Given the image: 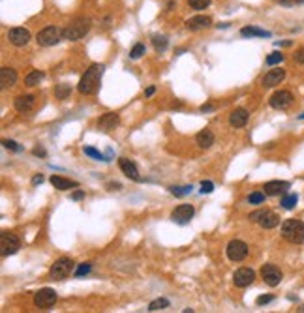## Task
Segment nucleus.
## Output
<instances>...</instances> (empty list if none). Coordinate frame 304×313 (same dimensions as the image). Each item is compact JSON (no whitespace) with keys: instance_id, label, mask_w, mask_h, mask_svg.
<instances>
[{"instance_id":"obj_1","label":"nucleus","mask_w":304,"mask_h":313,"mask_svg":"<svg viewBox=\"0 0 304 313\" xmlns=\"http://www.w3.org/2000/svg\"><path fill=\"white\" fill-rule=\"evenodd\" d=\"M103 70H105V66H103V64H92V66L85 72V75L81 77L77 90H79L81 94H86V96L94 94V92L98 90V86H100V81H101V73H103Z\"/></svg>"},{"instance_id":"obj_2","label":"nucleus","mask_w":304,"mask_h":313,"mask_svg":"<svg viewBox=\"0 0 304 313\" xmlns=\"http://www.w3.org/2000/svg\"><path fill=\"white\" fill-rule=\"evenodd\" d=\"M90 28H92V21L88 17H77V19H73L72 23L62 30V39L77 41V39L85 38Z\"/></svg>"},{"instance_id":"obj_3","label":"nucleus","mask_w":304,"mask_h":313,"mask_svg":"<svg viewBox=\"0 0 304 313\" xmlns=\"http://www.w3.org/2000/svg\"><path fill=\"white\" fill-rule=\"evenodd\" d=\"M282 236L291 244H304V221L285 219L282 223Z\"/></svg>"},{"instance_id":"obj_4","label":"nucleus","mask_w":304,"mask_h":313,"mask_svg":"<svg viewBox=\"0 0 304 313\" xmlns=\"http://www.w3.org/2000/svg\"><path fill=\"white\" fill-rule=\"evenodd\" d=\"M73 268H75V263H73L70 257H61V259H57L51 268H49V276L53 277V279H66V277H70L73 274Z\"/></svg>"},{"instance_id":"obj_5","label":"nucleus","mask_w":304,"mask_h":313,"mask_svg":"<svg viewBox=\"0 0 304 313\" xmlns=\"http://www.w3.org/2000/svg\"><path fill=\"white\" fill-rule=\"evenodd\" d=\"M61 39H62V30L59 26H45L43 30L38 32L36 36L38 45H41V47H53V45H57Z\"/></svg>"},{"instance_id":"obj_6","label":"nucleus","mask_w":304,"mask_h":313,"mask_svg":"<svg viewBox=\"0 0 304 313\" xmlns=\"http://www.w3.org/2000/svg\"><path fill=\"white\" fill-rule=\"evenodd\" d=\"M248 219H252V221H257L263 229H274L278 223H280V216L278 214H274V212H270V210H257V212H252Z\"/></svg>"},{"instance_id":"obj_7","label":"nucleus","mask_w":304,"mask_h":313,"mask_svg":"<svg viewBox=\"0 0 304 313\" xmlns=\"http://www.w3.org/2000/svg\"><path fill=\"white\" fill-rule=\"evenodd\" d=\"M21 250V242L17 238V235H13V233H2L0 235V252L4 257H8V255H15V253Z\"/></svg>"},{"instance_id":"obj_8","label":"nucleus","mask_w":304,"mask_h":313,"mask_svg":"<svg viewBox=\"0 0 304 313\" xmlns=\"http://www.w3.org/2000/svg\"><path fill=\"white\" fill-rule=\"evenodd\" d=\"M225 253H227V259L233 261V263H241L248 257V244L243 240H231L225 248Z\"/></svg>"},{"instance_id":"obj_9","label":"nucleus","mask_w":304,"mask_h":313,"mask_svg":"<svg viewBox=\"0 0 304 313\" xmlns=\"http://www.w3.org/2000/svg\"><path fill=\"white\" fill-rule=\"evenodd\" d=\"M261 277H263V281L267 283L268 287H276V285H280L284 274H282V270L276 265L268 263V265H263V268H261Z\"/></svg>"},{"instance_id":"obj_10","label":"nucleus","mask_w":304,"mask_h":313,"mask_svg":"<svg viewBox=\"0 0 304 313\" xmlns=\"http://www.w3.org/2000/svg\"><path fill=\"white\" fill-rule=\"evenodd\" d=\"M293 94L289 90H278V92H274L270 99H268V103H270V107L272 109H278V111H284V109H287L289 105L293 103Z\"/></svg>"},{"instance_id":"obj_11","label":"nucleus","mask_w":304,"mask_h":313,"mask_svg":"<svg viewBox=\"0 0 304 313\" xmlns=\"http://www.w3.org/2000/svg\"><path fill=\"white\" fill-rule=\"evenodd\" d=\"M8 39L15 47H24L30 41V32L26 28H23V26H15V28L8 30Z\"/></svg>"},{"instance_id":"obj_12","label":"nucleus","mask_w":304,"mask_h":313,"mask_svg":"<svg viewBox=\"0 0 304 313\" xmlns=\"http://www.w3.org/2000/svg\"><path fill=\"white\" fill-rule=\"evenodd\" d=\"M195 214V208L192 205H179L175 210H173V214H171V219L175 221V223H179V225H186Z\"/></svg>"},{"instance_id":"obj_13","label":"nucleus","mask_w":304,"mask_h":313,"mask_svg":"<svg viewBox=\"0 0 304 313\" xmlns=\"http://www.w3.org/2000/svg\"><path fill=\"white\" fill-rule=\"evenodd\" d=\"M55 302H57V291L55 289L43 287L34 294V304L38 308H51Z\"/></svg>"},{"instance_id":"obj_14","label":"nucleus","mask_w":304,"mask_h":313,"mask_svg":"<svg viewBox=\"0 0 304 313\" xmlns=\"http://www.w3.org/2000/svg\"><path fill=\"white\" fill-rule=\"evenodd\" d=\"M254 279H256V272L252 270V268H239L235 274H233V283L237 285V287H248V285H252L254 283Z\"/></svg>"},{"instance_id":"obj_15","label":"nucleus","mask_w":304,"mask_h":313,"mask_svg":"<svg viewBox=\"0 0 304 313\" xmlns=\"http://www.w3.org/2000/svg\"><path fill=\"white\" fill-rule=\"evenodd\" d=\"M284 79H285V70L274 68V70H268V72L265 73V77L261 79V84H263L265 88H272V86L280 84Z\"/></svg>"},{"instance_id":"obj_16","label":"nucleus","mask_w":304,"mask_h":313,"mask_svg":"<svg viewBox=\"0 0 304 313\" xmlns=\"http://www.w3.org/2000/svg\"><path fill=\"white\" fill-rule=\"evenodd\" d=\"M119 167H121V171L130 178V180L134 182H141L143 178H141V175H139V171H137V167H135V163L132 161V159H128V157H119Z\"/></svg>"},{"instance_id":"obj_17","label":"nucleus","mask_w":304,"mask_h":313,"mask_svg":"<svg viewBox=\"0 0 304 313\" xmlns=\"http://www.w3.org/2000/svg\"><path fill=\"white\" fill-rule=\"evenodd\" d=\"M263 190L267 193L268 197H276V195H282L289 190V182H284V180H270L263 186Z\"/></svg>"},{"instance_id":"obj_18","label":"nucleus","mask_w":304,"mask_h":313,"mask_svg":"<svg viewBox=\"0 0 304 313\" xmlns=\"http://www.w3.org/2000/svg\"><path fill=\"white\" fill-rule=\"evenodd\" d=\"M34 103H36V96H32V94H21V96L15 98V101H13V105H15V109H17L19 113L32 111V109H34Z\"/></svg>"},{"instance_id":"obj_19","label":"nucleus","mask_w":304,"mask_h":313,"mask_svg":"<svg viewBox=\"0 0 304 313\" xmlns=\"http://www.w3.org/2000/svg\"><path fill=\"white\" fill-rule=\"evenodd\" d=\"M210 24H212V19H210V17H207V15H195V17H192V19L186 21V28L192 30V32H195V30L208 28Z\"/></svg>"},{"instance_id":"obj_20","label":"nucleus","mask_w":304,"mask_h":313,"mask_svg":"<svg viewBox=\"0 0 304 313\" xmlns=\"http://www.w3.org/2000/svg\"><path fill=\"white\" fill-rule=\"evenodd\" d=\"M248 118H250V113L246 109H235L231 115H229V124L233 128H244L248 124Z\"/></svg>"},{"instance_id":"obj_21","label":"nucleus","mask_w":304,"mask_h":313,"mask_svg":"<svg viewBox=\"0 0 304 313\" xmlns=\"http://www.w3.org/2000/svg\"><path fill=\"white\" fill-rule=\"evenodd\" d=\"M15 83H17V72H15L13 68L4 66V68L0 70V86H2V88H10V86H13Z\"/></svg>"},{"instance_id":"obj_22","label":"nucleus","mask_w":304,"mask_h":313,"mask_svg":"<svg viewBox=\"0 0 304 313\" xmlns=\"http://www.w3.org/2000/svg\"><path fill=\"white\" fill-rule=\"evenodd\" d=\"M119 122H121V118H119L117 113H105V115L98 120V126H100L101 130L109 132V130H115V128L119 126Z\"/></svg>"},{"instance_id":"obj_23","label":"nucleus","mask_w":304,"mask_h":313,"mask_svg":"<svg viewBox=\"0 0 304 313\" xmlns=\"http://www.w3.org/2000/svg\"><path fill=\"white\" fill-rule=\"evenodd\" d=\"M51 184H53L55 190H59V192H66V190H72V188H77V186H79L77 182L70 180V178H64L61 175H53V176H51Z\"/></svg>"},{"instance_id":"obj_24","label":"nucleus","mask_w":304,"mask_h":313,"mask_svg":"<svg viewBox=\"0 0 304 313\" xmlns=\"http://www.w3.org/2000/svg\"><path fill=\"white\" fill-rule=\"evenodd\" d=\"M195 143L199 148H210L214 145V133L210 130H201V132L195 135Z\"/></svg>"},{"instance_id":"obj_25","label":"nucleus","mask_w":304,"mask_h":313,"mask_svg":"<svg viewBox=\"0 0 304 313\" xmlns=\"http://www.w3.org/2000/svg\"><path fill=\"white\" fill-rule=\"evenodd\" d=\"M241 36H244V38H270V32H268V30H263V28H257V26H244V28H241Z\"/></svg>"},{"instance_id":"obj_26","label":"nucleus","mask_w":304,"mask_h":313,"mask_svg":"<svg viewBox=\"0 0 304 313\" xmlns=\"http://www.w3.org/2000/svg\"><path fill=\"white\" fill-rule=\"evenodd\" d=\"M43 77H45L43 72H40V70H32V72L24 77V84H26V86H36V84L41 83V79H43Z\"/></svg>"},{"instance_id":"obj_27","label":"nucleus","mask_w":304,"mask_h":313,"mask_svg":"<svg viewBox=\"0 0 304 313\" xmlns=\"http://www.w3.org/2000/svg\"><path fill=\"white\" fill-rule=\"evenodd\" d=\"M152 45H154V49H156L158 53H163V51L167 49V38L162 36V34H154V36H152Z\"/></svg>"},{"instance_id":"obj_28","label":"nucleus","mask_w":304,"mask_h":313,"mask_svg":"<svg viewBox=\"0 0 304 313\" xmlns=\"http://www.w3.org/2000/svg\"><path fill=\"white\" fill-rule=\"evenodd\" d=\"M165 308H169L167 298H156L148 304V312H158V310H165Z\"/></svg>"},{"instance_id":"obj_29","label":"nucleus","mask_w":304,"mask_h":313,"mask_svg":"<svg viewBox=\"0 0 304 313\" xmlns=\"http://www.w3.org/2000/svg\"><path fill=\"white\" fill-rule=\"evenodd\" d=\"M72 94V86L70 84H59L57 88H55V96L59 98V99H66V98H70Z\"/></svg>"},{"instance_id":"obj_30","label":"nucleus","mask_w":304,"mask_h":313,"mask_svg":"<svg viewBox=\"0 0 304 313\" xmlns=\"http://www.w3.org/2000/svg\"><path fill=\"white\" fill-rule=\"evenodd\" d=\"M297 201H299V195H297V193H289V195H285V197L282 199V206H284L285 210H291V208H295Z\"/></svg>"},{"instance_id":"obj_31","label":"nucleus","mask_w":304,"mask_h":313,"mask_svg":"<svg viewBox=\"0 0 304 313\" xmlns=\"http://www.w3.org/2000/svg\"><path fill=\"white\" fill-rule=\"evenodd\" d=\"M145 53H146L145 43H135L134 47H132V51H130V59H132V60H137V59H141Z\"/></svg>"},{"instance_id":"obj_32","label":"nucleus","mask_w":304,"mask_h":313,"mask_svg":"<svg viewBox=\"0 0 304 313\" xmlns=\"http://www.w3.org/2000/svg\"><path fill=\"white\" fill-rule=\"evenodd\" d=\"M265 197H267L265 192H254L248 195V203L250 205H261V203H265Z\"/></svg>"},{"instance_id":"obj_33","label":"nucleus","mask_w":304,"mask_h":313,"mask_svg":"<svg viewBox=\"0 0 304 313\" xmlns=\"http://www.w3.org/2000/svg\"><path fill=\"white\" fill-rule=\"evenodd\" d=\"M83 152H85L86 156L98 159V161H107V159H105V156H103L101 152H98L96 148H92V146H85V148H83Z\"/></svg>"},{"instance_id":"obj_34","label":"nucleus","mask_w":304,"mask_h":313,"mask_svg":"<svg viewBox=\"0 0 304 313\" xmlns=\"http://www.w3.org/2000/svg\"><path fill=\"white\" fill-rule=\"evenodd\" d=\"M265 62H267V66H276V64L284 62V55L278 53V51H274V53H270V55H268Z\"/></svg>"},{"instance_id":"obj_35","label":"nucleus","mask_w":304,"mask_h":313,"mask_svg":"<svg viewBox=\"0 0 304 313\" xmlns=\"http://www.w3.org/2000/svg\"><path fill=\"white\" fill-rule=\"evenodd\" d=\"M210 2H212V0H188V4H190L192 10H205V8L210 6Z\"/></svg>"},{"instance_id":"obj_36","label":"nucleus","mask_w":304,"mask_h":313,"mask_svg":"<svg viewBox=\"0 0 304 313\" xmlns=\"http://www.w3.org/2000/svg\"><path fill=\"white\" fill-rule=\"evenodd\" d=\"M169 190H171L173 195L182 197V195H188V193L192 192V186H173V188H169Z\"/></svg>"},{"instance_id":"obj_37","label":"nucleus","mask_w":304,"mask_h":313,"mask_svg":"<svg viewBox=\"0 0 304 313\" xmlns=\"http://www.w3.org/2000/svg\"><path fill=\"white\" fill-rule=\"evenodd\" d=\"M90 268H92V265H90V263H83V265L79 266V268H77V270H75L73 274H75V276H77V277L86 276V274L90 272Z\"/></svg>"},{"instance_id":"obj_38","label":"nucleus","mask_w":304,"mask_h":313,"mask_svg":"<svg viewBox=\"0 0 304 313\" xmlns=\"http://www.w3.org/2000/svg\"><path fill=\"white\" fill-rule=\"evenodd\" d=\"M2 145L6 146L8 150H13V152H21V150H23V148L17 145L15 141H12V139H4V141H2Z\"/></svg>"},{"instance_id":"obj_39","label":"nucleus","mask_w":304,"mask_h":313,"mask_svg":"<svg viewBox=\"0 0 304 313\" xmlns=\"http://www.w3.org/2000/svg\"><path fill=\"white\" fill-rule=\"evenodd\" d=\"M214 192V184L212 182H203L201 184V193H212Z\"/></svg>"},{"instance_id":"obj_40","label":"nucleus","mask_w":304,"mask_h":313,"mask_svg":"<svg viewBox=\"0 0 304 313\" xmlns=\"http://www.w3.org/2000/svg\"><path fill=\"white\" fill-rule=\"evenodd\" d=\"M274 300V296H272V294H265V296H259V298H257V306H263V304H268V302H272Z\"/></svg>"},{"instance_id":"obj_41","label":"nucleus","mask_w":304,"mask_h":313,"mask_svg":"<svg viewBox=\"0 0 304 313\" xmlns=\"http://www.w3.org/2000/svg\"><path fill=\"white\" fill-rule=\"evenodd\" d=\"M295 62H297V64H304V47L299 49V51L295 53Z\"/></svg>"},{"instance_id":"obj_42","label":"nucleus","mask_w":304,"mask_h":313,"mask_svg":"<svg viewBox=\"0 0 304 313\" xmlns=\"http://www.w3.org/2000/svg\"><path fill=\"white\" fill-rule=\"evenodd\" d=\"M32 154H34V156H41V157H45V156H47V152H45L43 148H40V146H36V148L32 150Z\"/></svg>"},{"instance_id":"obj_43","label":"nucleus","mask_w":304,"mask_h":313,"mask_svg":"<svg viewBox=\"0 0 304 313\" xmlns=\"http://www.w3.org/2000/svg\"><path fill=\"white\" fill-rule=\"evenodd\" d=\"M83 197H85V192H81V190H79V192H73L72 193V199H73V201H81Z\"/></svg>"},{"instance_id":"obj_44","label":"nucleus","mask_w":304,"mask_h":313,"mask_svg":"<svg viewBox=\"0 0 304 313\" xmlns=\"http://www.w3.org/2000/svg\"><path fill=\"white\" fill-rule=\"evenodd\" d=\"M154 92H156V86H148V88L145 90V96H146V98H150L152 94H154Z\"/></svg>"},{"instance_id":"obj_45","label":"nucleus","mask_w":304,"mask_h":313,"mask_svg":"<svg viewBox=\"0 0 304 313\" xmlns=\"http://www.w3.org/2000/svg\"><path fill=\"white\" fill-rule=\"evenodd\" d=\"M41 182H43V176H41V175H36V176L32 178V184H34V186H36V184H41Z\"/></svg>"},{"instance_id":"obj_46","label":"nucleus","mask_w":304,"mask_h":313,"mask_svg":"<svg viewBox=\"0 0 304 313\" xmlns=\"http://www.w3.org/2000/svg\"><path fill=\"white\" fill-rule=\"evenodd\" d=\"M109 188L111 190H121V184H119V182H115V184H109Z\"/></svg>"},{"instance_id":"obj_47","label":"nucleus","mask_w":304,"mask_h":313,"mask_svg":"<svg viewBox=\"0 0 304 313\" xmlns=\"http://www.w3.org/2000/svg\"><path fill=\"white\" fill-rule=\"evenodd\" d=\"M274 2H278V4H284V6H289V4H291V0H274Z\"/></svg>"},{"instance_id":"obj_48","label":"nucleus","mask_w":304,"mask_h":313,"mask_svg":"<svg viewBox=\"0 0 304 313\" xmlns=\"http://www.w3.org/2000/svg\"><path fill=\"white\" fill-rule=\"evenodd\" d=\"M201 111H203V113H205V111H212V105H203Z\"/></svg>"},{"instance_id":"obj_49","label":"nucleus","mask_w":304,"mask_h":313,"mask_svg":"<svg viewBox=\"0 0 304 313\" xmlns=\"http://www.w3.org/2000/svg\"><path fill=\"white\" fill-rule=\"evenodd\" d=\"M173 8H175V2L169 0V2H167V10H173Z\"/></svg>"},{"instance_id":"obj_50","label":"nucleus","mask_w":304,"mask_h":313,"mask_svg":"<svg viewBox=\"0 0 304 313\" xmlns=\"http://www.w3.org/2000/svg\"><path fill=\"white\" fill-rule=\"evenodd\" d=\"M299 312H301V313H304V304H303V306H301V308H299Z\"/></svg>"},{"instance_id":"obj_51","label":"nucleus","mask_w":304,"mask_h":313,"mask_svg":"<svg viewBox=\"0 0 304 313\" xmlns=\"http://www.w3.org/2000/svg\"><path fill=\"white\" fill-rule=\"evenodd\" d=\"M301 118H304V113H303V115H301Z\"/></svg>"}]
</instances>
